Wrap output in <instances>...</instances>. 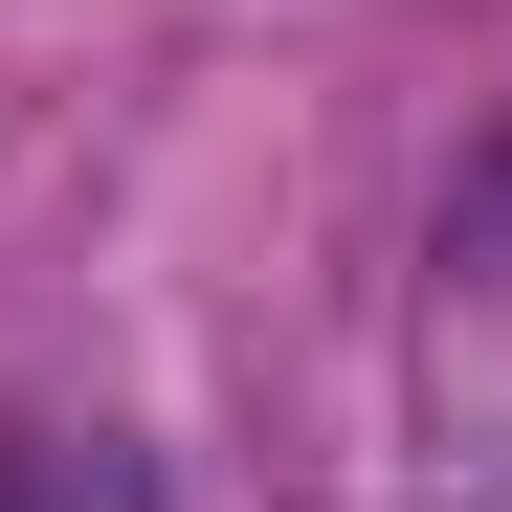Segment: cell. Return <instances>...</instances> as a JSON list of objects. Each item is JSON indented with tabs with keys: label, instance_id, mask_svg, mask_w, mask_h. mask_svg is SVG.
<instances>
[{
	"label": "cell",
	"instance_id": "cell-2",
	"mask_svg": "<svg viewBox=\"0 0 512 512\" xmlns=\"http://www.w3.org/2000/svg\"><path fill=\"white\" fill-rule=\"evenodd\" d=\"M446 245H468V268H512V134H490L468 179H446Z\"/></svg>",
	"mask_w": 512,
	"mask_h": 512
},
{
	"label": "cell",
	"instance_id": "cell-1",
	"mask_svg": "<svg viewBox=\"0 0 512 512\" xmlns=\"http://www.w3.org/2000/svg\"><path fill=\"white\" fill-rule=\"evenodd\" d=\"M0 512H156L134 446H90V423H0Z\"/></svg>",
	"mask_w": 512,
	"mask_h": 512
}]
</instances>
